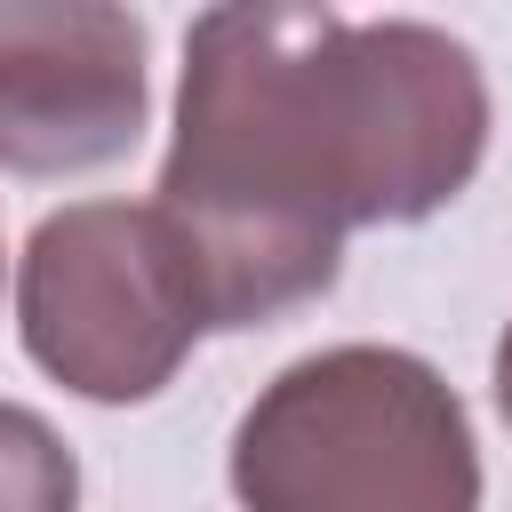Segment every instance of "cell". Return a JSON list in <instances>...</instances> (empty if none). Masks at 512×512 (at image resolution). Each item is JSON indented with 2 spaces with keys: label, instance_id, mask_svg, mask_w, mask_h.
<instances>
[{
  "label": "cell",
  "instance_id": "cell-4",
  "mask_svg": "<svg viewBox=\"0 0 512 512\" xmlns=\"http://www.w3.org/2000/svg\"><path fill=\"white\" fill-rule=\"evenodd\" d=\"M144 104V24L128 8H0V168H104L144 136Z\"/></svg>",
  "mask_w": 512,
  "mask_h": 512
},
{
  "label": "cell",
  "instance_id": "cell-1",
  "mask_svg": "<svg viewBox=\"0 0 512 512\" xmlns=\"http://www.w3.org/2000/svg\"><path fill=\"white\" fill-rule=\"evenodd\" d=\"M488 152L480 56L416 16L208 8L184 32L152 208L176 224L208 336L336 288L360 224H424Z\"/></svg>",
  "mask_w": 512,
  "mask_h": 512
},
{
  "label": "cell",
  "instance_id": "cell-6",
  "mask_svg": "<svg viewBox=\"0 0 512 512\" xmlns=\"http://www.w3.org/2000/svg\"><path fill=\"white\" fill-rule=\"evenodd\" d=\"M496 408H504V424H512V328L496 336Z\"/></svg>",
  "mask_w": 512,
  "mask_h": 512
},
{
  "label": "cell",
  "instance_id": "cell-2",
  "mask_svg": "<svg viewBox=\"0 0 512 512\" xmlns=\"http://www.w3.org/2000/svg\"><path fill=\"white\" fill-rule=\"evenodd\" d=\"M248 512H480V448L448 376L400 344L288 360L232 424Z\"/></svg>",
  "mask_w": 512,
  "mask_h": 512
},
{
  "label": "cell",
  "instance_id": "cell-3",
  "mask_svg": "<svg viewBox=\"0 0 512 512\" xmlns=\"http://www.w3.org/2000/svg\"><path fill=\"white\" fill-rule=\"evenodd\" d=\"M16 328L40 376L80 400H152L208 336L200 272L152 200H72L32 224Z\"/></svg>",
  "mask_w": 512,
  "mask_h": 512
},
{
  "label": "cell",
  "instance_id": "cell-5",
  "mask_svg": "<svg viewBox=\"0 0 512 512\" xmlns=\"http://www.w3.org/2000/svg\"><path fill=\"white\" fill-rule=\"evenodd\" d=\"M0 512H80V464L64 432L0 400Z\"/></svg>",
  "mask_w": 512,
  "mask_h": 512
}]
</instances>
